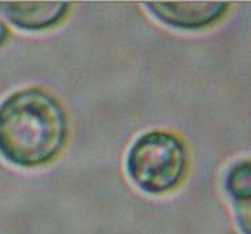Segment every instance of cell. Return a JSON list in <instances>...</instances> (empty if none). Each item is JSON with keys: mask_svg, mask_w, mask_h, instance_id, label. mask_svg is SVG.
Segmentation results:
<instances>
[{"mask_svg": "<svg viewBox=\"0 0 251 234\" xmlns=\"http://www.w3.org/2000/svg\"><path fill=\"white\" fill-rule=\"evenodd\" d=\"M68 136L65 108L44 89H20L0 103V156L14 166L47 164L61 154Z\"/></svg>", "mask_w": 251, "mask_h": 234, "instance_id": "1", "label": "cell"}, {"mask_svg": "<svg viewBox=\"0 0 251 234\" xmlns=\"http://www.w3.org/2000/svg\"><path fill=\"white\" fill-rule=\"evenodd\" d=\"M188 154L177 136L162 130L142 134L126 155V173L146 193L162 194L183 181Z\"/></svg>", "mask_w": 251, "mask_h": 234, "instance_id": "2", "label": "cell"}, {"mask_svg": "<svg viewBox=\"0 0 251 234\" xmlns=\"http://www.w3.org/2000/svg\"><path fill=\"white\" fill-rule=\"evenodd\" d=\"M150 13L159 22L180 30H201L224 17L226 1H147Z\"/></svg>", "mask_w": 251, "mask_h": 234, "instance_id": "3", "label": "cell"}, {"mask_svg": "<svg viewBox=\"0 0 251 234\" xmlns=\"http://www.w3.org/2000/svg\"><path fill=\"white\" fill-rule=\"evenodd\" d=\"M70 10L69 1H0V11L14 26L40 32L56 26Z\"/></svg>", "mask_w": 251, "mask_h": 234, "instance_id": "4", "label": "cell"}, {"mask_svg": "<svg viewBox=\"0 0 251 234\" xmlns=\"http://www.w3.org/2000/svg\"><path fill=\"white\" fill-rule=\"evenodd\" d=\"M225 187L233 203L250 201V162L243 161L231 167L226 174Z\"/></svg>", "mask_w": 251, "mask_h": 234, "instance_id": "5", "label": "cell"}, {"mask_svg": "<svg viewBox=\"0 0 251 234\" xmlns=\"http://www.w3.org/2000/svg\"><path fill=\"white\" fill-rule=\"evenodd\" d=\"M7 39H8V29H7L6 23L0 18V47L6 43Z\"/></svg>", "mask_w": 251, "mask_h": 234, "instance_id": "6", "label": "cell"}]
</instances>
